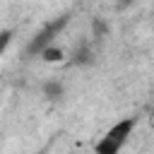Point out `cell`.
<instances>
[{
    "label": "cell",
    "instance_id": "obj_1",
    "mask_svg": "<svg viewBox=\"0 0 154 154\" xmlns=\"http://www.w3.org/2000/svg\"><path fill=\"white\" fill-rule=\"evenodd\" d=\"M132 128H135V120H132V118L118 120V123H116L113 128H108V132L96 142V154H118V152L123 149V144L130 140Z\"/></svg>",
    "mask_w": 154,
    "mask_h": 154
},
{
    "label": "cell",
    "instance_id": "obj_2",
    "mask_svg": "<svg viewBox=\"0 0 154 154\" xmlns=\"http://www.w3.org/2000/svg\"><path fill=\"white\" fill-rule=\"evenodd\" d=\"M65 24H67V17H60V19H55V22L46 24V26H43V31H41V34H36V38L29 43V53H41L46 46H51V41L58 36V31H60Z\"/></svg>",
    "mask_w": 154,
    "mask_h": 154
},
{
    "label": "cell",
    "instance_id": "obj_3",
    "mask_svg": "<svg viewBox=\"0 0 154 154\" xmlns=\"http://www.w3.org/2000/svg\"><path fill=\"white\" fill-rule=\"evenodd\" d=\"M41 58H43V60H48V63H55V60H60V58H63V51H60V48H55V46H46V48L41 51Z\"/></svg>",
    "mask_w": 154,
    "mask_h": 154
},
{
    "label": "cell",
    "instance_id": "obj_4",
    "mask_svg": "<svg viewBox=\"0 0 154 154\" xmlns=\"http://www.w3.org/2000/svg\"><path fill=\"white\" fill-rule=\"evenodd\" d=\"M43 91H46V96H48V99H58V96L63 94V87H60L58 82H48V84L43 87Z\"/></svg>",
    "mask_w": 154,
    "mask_h": 154
},
{
    "label": "cell",
    "instance_id": "obj_5",
    "mask_svg": "<svg viewBox=\"0 0 154 154\" xmlns=\"http://www.w3.org/2000/svg\"><path fill=\"white\" fill-rule=\"evenodd\" d=\"M10 38H12V31H0V53H2L5 48H7Z\"/></svg>",
    "mask_w": 154,
    "mask_h": 154
}]
</instances>
